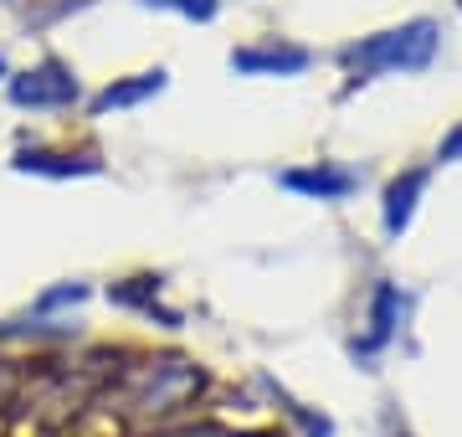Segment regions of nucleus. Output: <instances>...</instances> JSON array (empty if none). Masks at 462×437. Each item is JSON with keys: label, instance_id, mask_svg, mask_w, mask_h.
Segmentation results:
<instances>
[{"label": "nucleus", "instance_id": "1", "mask_svg": "<svg viewBox=\"0 0 462 437\" xmlns=\"http://www.w3.org/2000/svg\"><path fill=\"white\" fill-rule=\"evenodd\" d=\"M216 376L185 350H124L114 376L103 381L93 412L124 427L129 437H154L170 432L211 406Z\"/></svg>", "mask_w": 462, "mask_h": 437}, {"label": "nucleus", "instance_id": "2", "mask_svg": "<svg viewBox=\"0 0 462 437\" xmlns=\"http://www.w3.org/2000/svg\"><path fill=\"white\" fill-rule=\"evenodd\" d=\"M437 42H442L437 21H406L396 32H380L370 42H360V47H349L345 68L355 72V83L375 78V72H421V68H431Z\"/></svg>", "mask_w": 462, "mask_h": 437}, {"label": "nucleus", "instance_id": "3", "mask_svg": "<svg viewBox=\"0 0 462 437\" xmlns=\"http://www.w3.org/2000/svg\"><path fill=\"white\" fill-rule=\"evenodd\" d=\"M406 320H411V293L401 284H391V278H375L370 284V299H365V330L349 339V360L365 370H375V360L401 339Z\"/></svg>", "mask_w": 462, "mask_h": 437}, {"label": "nucleus", "instance_id": "4", "mask_svg": "<svg viewBox=\"0 0 462 437\" xmlns=\"http://www.w3.org/2000/svg\"><path fill=\"white\" fill-rule=\"evenodd\" d=\"M5 93L16 108H32V114H51V108H78L83 103V83H78V72L47 57V62H36L26 72H11L5 78Z\"/></svg>", "mask_w": 462, "mask_h": 437}, {"label": "nucleus", "instance_id": "5", "mask_svg": "<svg viewBox=\"0 0 462 437\" xmlns=\"http://www.w3.org/2000/svg\"><path fill=\"white\" fill-rule=\"evenodd\" d=\"M282 191H293L303 201H349L360 191V170L334 165V160H314V165H293L278 175Z\"/></svg>", "mask_w": 462, "mask_h": 437}, {"label": "nucleus", "instance_id": "6", "mask_svg": "<svg viewBox=\"0 0 462 437\" xmlns=\"http://www.w3.org/2000/svg\"><path fill=\"white\" fill-rule=\"evenodd\" d=\"M160 293H165V278H160V273H134V278L108 284V303H114V309L139 314V320H154L160 330H180L185 314H180V309H165Z\"/></svg>", "mask_w": 462, "mask_h": 437}, {"label": "nucleus", "instance_id": "7", "mask_svg": "<svg viewBox=\"0 0 462 437\" xmlns=\"http://www.w3.org/2000/svg\"><path fill=\"white\" fill-rule=\"evenodd\" d=\"M11 170L42 175V181H83V175H103V154L98 150H42V144H21Z\"/></svg>", "mask_w": 462, "mask_h": 437}, {"label": "nucleus", "instance_id": "8", "mask_svg": "<svg viewBox=\"0 0 462 437\" xmlns=\"http://www.w3.org/2000/svg\"><path fill=\"white\" fill-rule=\"evenodd\" d=\"M309 68H314V51L293 47V42H257V47L231 51V72L242 78H298Z\"/></svg>", "mask_w": 462, "mask_h": 437}, {"label": "nucleus", "instance_id": "9", "mask_svg": "<svg viewBox=\"0 0 462 437\" xmlns=\"http://www.w3.org/2000/svg\"><path fill=\"white\" fill-rule=\"evenodd\" d=\"M431 185V170L416 165V170H401L396 181L385 185V201H380V227H385V237L391 242H401L406 237V227H411L416 206H421V196H427Z\"/></svg>", "mask_w": 462, "mask_h": 437}, {"label": "nucleus", "instance_id": "10", "mask_svg": "<svg viewBox=\"0 0 462 437\" xmlns=\"http://www.w3.org/2000/svg\"><path fill=\"white\" fill-rule=\"evenodd\" d=\"M170 88V72L154 68V72H134V78H118V83L98 88L88 98V114H118V108H139L144 98H160Z\"/></svg>", "mask_w": 462, "mask_h": 437}, {"label": "nucleus", "instance_id": "11", "mask_svg": "<svg viewBox=\"0 0 462 437\" xmlns=\"http://www.w3.org/2000/svg\"><path fill=\"white\" fill-rule=\"evenodd\" d=\"M273 412H278L298 437H334V417H329V412H319V406H309V402H293L282 386H273Z\"/></svg>", "mask_w": 462, "mask_h": 437}, {"label": "nucleus", "instance_id": "12", "mask_svg": "<svg viewBox=\"0 0 462 437\" xmlns=\"http://www.w3.org/2000/svg\"><path fill=\"white\" fill-rule=\"evenodd\" d=\"M93 299V288L88 284H57V288H47V293H36L32 299V320H62L67 309H78V303H88Z\"/></svg>", "mask_w": 462, "mask_h": 437}, {"label": "nucleus", "instance_id": "13", "mask_svg": "<svg viewBox=\"0 0 462 437\" xmlns=\"http://www.w3.org/2000/svg\"><path fill=\"white\" fill-rule=\"evenodd\" d=\"M144 5H154V11H175V16H185V21H211L221 0H144Z\"/></svg>", "mask_w": 462, "mask_h": 437}, {"label": "nucleus", "instance_id": "14", "mask_svg": "<svg viewBox=\"0 0 462 437\" xmlns=\"http://www.w3.org/2000/svg\"><path fill=\"white\" fill-rule=\"evenodd\" d=\"M437 160H442V165H457V160H462V124L442 139V144H437Z\"/></svg>", "mask_w": 462, "mask_h": 437}, {"label": "nucleus", "instance_id": "15", "mask_svg": "<svg viewBox=\"0 0 462 437\" xmlns=\"http://www.w3.org/2000/svg\"><path fill=\"white\" fill-rule=\"evenodd\" d=\"M380 437H416V432L396 417V412H385V422H380Z\"/></svg>", "mask_w": 462, "mask_h": 437}, {"label": "nucleus", "instance_id": "16", "mask_svg": "<svg viewBox=\"0 0 462 437\" xmlns=\"http://www.w3.org/2000/svg\"><path fill=\"white\" fill-rule=\"evenodd\" d=\"M0 78H11V72H5V57H0Z\"/></svg>", "mask_w": 462, "mask_h": 437}]
</instances>
